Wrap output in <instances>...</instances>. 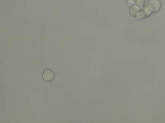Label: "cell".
I'll use <instances>...</instances> for the list:
<instances>
[{
  "instance_id": "7a4b0ae2",
  "label": "cell",
  "mask_w": 165,
  "mask_h": 123,
  "mask_svg": "<svg viewBox=\"0 0 165 123\" xmlns=\"http://www.w3.org/2000/svg\"><path fill=\"white\" fill-rule=\"evenodd\" d=\"M148 4L150 8L152 13H157L160 9L161 3L158 0H150Z\"/></svg>"
},
{
  "instance_id": "3957f363",
  "label": "cell",
  "mask_w": 165,
  "mask_h": 123,
  "mask_svg": "<svg viewBox=\"0 0 165 123\" xmlns=\"http://www.w3.org/2000/svg\"><path fill=\"white\" fill-rule=\"evenodd\" d=\"M151 9L149 6L144 7L140 10L139 15L142 18H147L151 15Z\"/></svg>"
},
{
  "instance_id": "5b68a950",
  "label": "cell",
  "mask_w": 165,
  "mask_h": 123,
  "mask_svg": "<svg viewBox=\"0 0 165 123\" xmlns=\"http://www.w3.org/2000/svg\"><path fill=\"white\" fill-rule=\"evenodd\" d=\"M135 2L137 4V6L140 7H142L145 4V0H135Z\"/></svg>"
},
{
  "instance_id": "277c9868",
  "label": "cell",
  "mask_w": 165,
  "mask_h": 123,
  "mask_svg": "<svg viewBox=\"0 0 165 123\" xmlns=\"http://www.w3.org/2000/svg\"><path fill=\"white\" fill-rule=\"evenodd\" d=\"M140 12V7L137 5L132 6L130 8V15L133 17H137L139 15Z\"/></svg>"
},
{
  "instance_id": "6da1fadb",
  "label": "cell",
  "mask_w": 165,
  "mask_h": 123,
  "mask_svg": "<svg viewBox=\"0 0 165 123\" xmlns=\"http://www.w3.org/2000/svg\"><path fill=\"white\" fill-rule=\"evenodd\" d=\"M55 74L53 70L50 68L45 69L43 72L42 78L44 81L49 82L53 81Z\"/></svg>"
}]
</instances>
